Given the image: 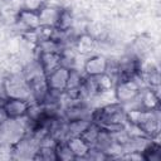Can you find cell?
Returning a JSON list of instances; mask_svg holds the SVG:
<instances>
[{
  "label": "cell",
  "instance_id": "cell-4",
  "mask_svg": "<svg viewBox=\"0 0 161 161\" xmlns=\"http://www.w3.org/2000/svg\"><path fill=\"white\" fill-rule=\"evenodd\" d=\"M69 70H70V68H68L65 65H60L45 75L49 94L60 96L65 92L68 77H69Z\"/></svg>",
  "mask_w": 161,
  "mask_h": 161
},
{
  "label": "cell",
  "instance_id": "cell-12",
  "mask_svg": "<svg viewBox=\"0 0 161 161\" xmlns=\"http://www.w3.org/2000/svg\"><path fill=\"white\" fill-rule=\"evenodd\" d=\"M141 157L147 161H158L161 158V147L155 140H150L148 143L141 151Z\"/></svg>",
  "mask_w": 161,
  "mask_h": 161
},
{
  "label": "cell",
  "instance_id": "cell-1",
  "mask_svg": "<svg viewBox=\"0 0 161 161\" xmlns=\"http://www.w3.org/2000/svg\"><path fill=\"white\" fill-rule=\"evenodd\" d=\"M91 121L109 132H118L127 123L126 108L118 102L104 104L91 112Z\"/></svg>",
  "mask_w": 161,
  "mask_h": 161
},
{
  "label": "cell",
  "instance_id": "cell-8",
  "mask_svg": "<svg viewBox=\"0 0 161 161\" xmlns=\"http://www.w3.org/2000/svg\"><path fill=\"white\" fill-rule=\"evenodd\" d=\"M16 23L19 24L20 29L23 31L25 30H35L40 26V19H39V13L29 11L25 9H19L16 13Z\"/></svg>",
  "mask_w": 161,
  "mask_h": 161
},
{
  "label": "cell",
  "instance_id": "cell-14",
  "mask_svg": "<svg viewBox=\"0 0 161 161\" xmlns=\"http://www.w3.org/2000/svg\"><path fill=\"white\" fill-rule=\"evenodd\" d=\"M73 26V15L69 9H60L59 18L55 24V29L60 31H70Z\"/></svg>",
  "mask_w": 161,
  "mask_h": 161
},
{
  "label": "cell",
  "instance_id": "cell-7",
  "mask_svg": "<svg viewBox=\"0 0 161 161\" xmlns=\"http://www.w3.org/2000/svg\"><path fill=\"white\" fill-rule=\"evenodd\" d=\"M63 52V50H62ZM58 50H38L36 54V62L43 70V73L47 75L48 73L53 72L58 67L63 65V53Z\"/></svg>",
  "mask_w": 161,
  "mask_h": 161
},
{
  "label": "cell",
  "instance_id": "cell-11",
  "mask_svg": "<svg viewBox=\"0 0 161 161\" xmlns=\"http://www.w3.org/2000/svg\"><path fill=\"white\" fill-rule=\"evenodd\" d=\"M59 13H60V8L47 5L43 10L39 11L40 25H50V26H55L57 20H58V18H59Z\"/></svg>",
  "mask_w": 161,
  "mask_h": 161
},
{
  "label": "cell",
  "instance_id": "cell-10",
  "mask_svg": "<svg viewBox=\"0 0 161 161\" xmlns=\"http://www.w3.org/2000/svg\"><path fill=\"white\" fill-rule=\"evenodd\" d=\"M67 143L70 148V151L73 152L75 160L77 158H86L89 150H91V145L80 136H72V137H68L67 140Z\"/></svg>",
  "mask_w": 161,
  "mask_h": 161
},
{
  "label": "cell",
  "instance_id": "cell-9",
  "mask_svg": "<svg viewBox=\"0 0 161 161\" xmlns=\"http://www.w3.org/2000/svg\"><path fill=\"white\" fill-rule=\"evenodd\" d=\"M96 38H93L89 33H83L74 39V49L77 50V53L88 57L93 54L96 49Z\"/></svg>",
  "mask_w": 161,
  "mask_h": 161
},
{
  "label": "cell",
  "instance_id": "cell-3",
  "mask_svg": "<svg viewBox=\"0 0 161 161\" xmlns=\"http://www.w3.org/2000/svg\"><path fill=\"white\" fill-rule=\"evenodd\" d=\"M1 89L4 96L8 98H25V99L31 98L28 83L21 73L10 74L9 77H6L1 83Z\"/></svg>",
  "mask_w": 161,
  "mask_h": 161
},
{
  "label": "cell",
  "instance_id": "cell-6",
  "mask_svg": "<svg viewBox=\"0 0 161 161\" xmlns=\"http://www.w3.org/2000/svg\"><path fill=\"white\" fill-rule=\"evenodd\" d=\"M109 59L102 54H91L83 63V73L87 77H98L107 73Z\"/></svg>",
  "mask_w": 161,
  "mask_h": 161
},
{
  "label": "cell",
  "instance_id": "cell-2",
  "mask_svg": "<svg viewBox=\"0 0 161 161\" xmlns=\"http://www.w3.org/2000/svg\"><path fill=\"white\" fill-rule=\"evenodd\" d=\"M141 83H142V80H141L140 75L135 77V78L117 80L114 87H113L116 102H118L123 106L135 102L142 91Z\"/></svg>",
  "mask_w": 161,
  "mask_h": 161
},
{
  "label": "cell",
  "instance_id": "cell-5",
  "mask_svg": "<svg viewBox=\"0 0 161 161\" xmlns=\"http://www.w3.org/2000/svg\"><path fill=\"white\" fill-rule=\"evenodd\" d=\"M30 99H25V98H5L0 107L3 108L5 116L8 118H13V119H18V118H23L25 116H28L29 108H30Z\"/></svg>",
  "mask_w": 161,
  "mask_h": 161
},
{
  "label": "cell",
  "instance_id": "cell-13",
  "mask_svg": "<svg viewBox=\"0 0 161 161\" xmlns=\"http://www.w3.org/2000/svg\"><path fill=\"white\" fill-rule=\"evenodd\" d=\"M54 153H55V160H60V161L75 160V157H74L73 152L70 151L65 140L54 142Z\"/></svg>",
  "mask_w": 161,
  "mask_h": 161
},
{
  "label": "cell",
  "instance_id": "cell-15",
  "mask_svg": "<svg viewBox=\"0 0 161 161\" xmlns=\"http://www.w3.org/2000/svg\"><path fill=\"white\" fill-rule=\"evenodd\" d=\"M47 5H48V0H23L21 9L34 11V13H39Z\"/></svg>",
  "mask_w": 161,
  "mask_h": 161
}]
</instances>
